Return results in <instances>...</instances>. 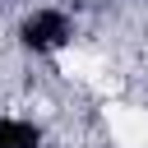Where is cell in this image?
Here are the masks:
<instances>
[{"label": "cell", "mask_w": 148, "mask_h": 148, "mask_svg": "<svg viewBox=\"0 0 148 148\" xmlns=\"http://www.w3.org/2000/svg\"><path fill=\"white\" fill-rule=\"evenodd\" d=\"M9 37H14V51H18L23 60L51 65V60H65V56L79 46L83 18H79V9L65 5V0H32V5L18 9Z\"/></svg>", "instance_id": "6da1fadb"}, {"label": "cell", "mask_w": 148, "mask_h": 148, "mask_svg": "<svg viewBox=\"0 0 148 148\" xmlns=\"http://www.w3.org/2000/svg\"><path fill=\"white\" fill-rule=\"evenodd\" d=\"M0 148H51V130L28 111L0 106Z\"/></svg>", "instance_id": "7a4b0ae2"}]
</instances>
